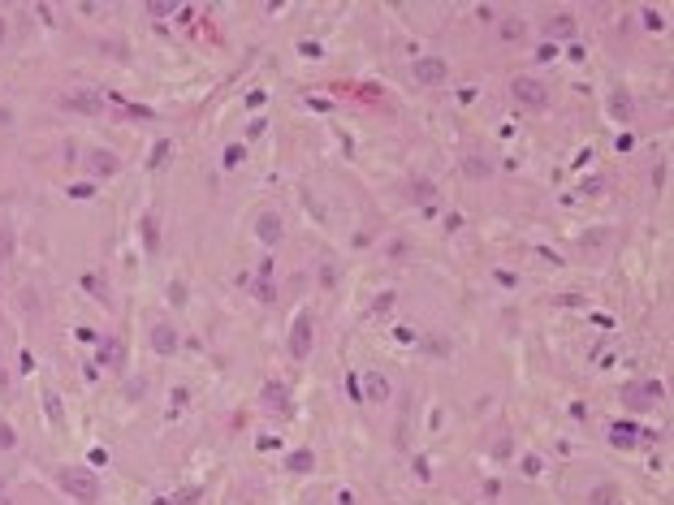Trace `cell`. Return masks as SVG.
Returning <instances> with one entry per match:
<instances>
[{
  "label": "cell",
  "mask_w": 674,
  "mask_h": 505,
  "mask_svg": "<svg viewBox=\"0 0 674 505\" xmlns=\"http://www.w3.org/2000/svg\"><path fill=\"white\" fill-rule=\"evenodd\" d=\"M57 484H61V493H70L78 505H95V501H100V475L87 471V466H61Z\"/></svg>",
  "instance_id": "6da1fadb"
},
{
  "label": "cell",
  "mask_w": 674,
  "mask_h": 505,
  "mask_svg": "<svg viewBox=\"0 0 674 505\" xmlns=\"http://www.w3.org/2000/svg\"><path fill=\"white\" fill-rule=\"evenodd\" d=\"M510 100H515L519 108H527V112H544L549 108V87L540 83V78H527V74H519L515 83H510Z\"/></svg>",
  "instance_id": "7a4b0ae2"
},
{
  "label": "cell",
  "mask_w": 674,
  "mask_h": 505,
  "mask_svg": "<svg viewBox=\"0 0 674 505\" xmlns=\"http://www.w3.org/2000/svg\"><path fill=\"white\" fill-rule=\"evenodd\" d=\"M662 398H666L662 380H631V384H622V406H627V411H653Z\"/></svg>",
  "instance_id": "3957f363"
},
{
  "label": "cell",
  "mask_w": 674,
  "mask_h": 505,
  "mask_svg": "<svg viewBox=\"0 0 674 505\" xmlns=\"http://www.w3.org/2000/svg\"><path fill=\"white\" fill-rule=\"evenodd\" d=\"M411 74H415V83H420V87H441L445 78H449V65H445V56H415Z\"/></svg>",
  "instance_id": "277c9868"
},
{
  "label": "cell",
  "mask_w": 674,
  "mask_h": 505,
  "mask_svg": "<svg viewBox=\"0 0 674 505\" xmlns=\"http://www.w3.org/2000/svg\"><path fill=\"white\" fill-rule=\"evenodd\" d=\"M260 406L268 415H290L294 406H290V384H281V380H268L260 389Z\"/></svg>",
  "instance_id": "5b68a950"
},
{
  "label": "cell",
  "mask_w": 674,
  "mask_h": 505,
  "mask_svg": "<svg viewBox=\"0 0 674 505\" xmlns=\"http://www.w3.org/2000/svg\"><path fill=\"white\" fill-rule=\"evenodd\" d=\"M290 354L298 358V363L312 354V316H307V311H298L294 329H290Z\"/></svg>",
  "instance_id": "8992f818"
},
{
  "label": "cell",
  "mask_w": 674,
  "mask_h": 505,
  "mask_svg": "<svg viewBox=\"0 0 674 505\" xmlns=\"http://www.w3.org/2000/svg\"><path fill=\"white\" fill-rule=\"evenodd\" d=\"M61 108H70V112H91V117H95V112H104V100H100L95 91H65V95H61Z\"/></svg>",
  "instance_id": "52a82bcc"
},
{
  "label": "cell",
  "mask_w": 674,
  "mask_h": 505,
  "mask_svg": "<svg viewBox=\"0 0 674 505\" xmlns=\"http://www.w3.org/2000/svg\"><path fill=\"white\" fill-rule=\"evenodd\" d=\"M281 234H285V225H281L277 212H260V220H255V238H260L264 247H277Z\"/></svg>",
  "instance_id": "ba28073f"
},
{
  "label": "cell",
  "mask_w": 674,
  "mask_h": 505,
  "mask_svg": "<svg viewBox=\"0 0 674 505\" xmlns=\"http://www.w3.org/2000/svg\"><path fill=\"white\" fill-rule=\"evenodd\" d=\"M121 363H125L121 337H104V341H100V354H95V367H112V371H117Z\"/></svg>",
  "instance_id": "9c48e42d"
},
{
  "label": "cell",
  "mask_w": 674,
  "mask_h": 505,
  "mask_svg": "<svg viewBox=\"0 0 674 505\" xmlns=\"http://www.w3.org/2000/svg\"><path fill=\"white\" fill-rule=\"evenodd\" d=\"M117 169H121V160L112 156V152H91V156H87V173H91V177H112Z\"/></svg>",
  "instance_id": "30bf717a"
},
{
  "label": "cell",
  "mask_w": 674,
  "mask_h": 505,
  "mask_svg": "<svg viewBox=\"0 0 674 505\" xmlns=\"http://www.w3.org/2000/svg\"><path fill=\"white\" fill-rule=\"evenodd\" d=\"M152 350L169 358L173 350H178V329H173V324H156V329H152Z\"/></svg>",
  "instance_id": "8fae6325"
},
{
  "label": "cell",
  "mask_w": 674,
  "mask_h": 505,
  "mask_svg": "<svg viewBox=\"0 0 674 505\" xmlns=\"http://www.w3.org/2000/svg\"><path fill=\"white\" fill-rule=\"evenodd\" d=\"M139 229H143V251L156 255V247H160V216H156V212H143Z\"/></svg>",
  "instance_id": "7c38bea8"
},
{
  "label": "cell",
  "mask_w": 674,
  "mask_h": 505,
  "mask_svg": "<svg viewBox=\"0 0 674 505\" xmlns=\"http://www.w3.org/2000/svg\"><path fill=\"white\" fill-rule=\"evenodd\" d=\"M359 393H363V402H385V398H389V380H385L380 371H367V380H363Z\"/></svg>",
  "instance_id": "4fadbf2b"
},
{
  "label": "cell",
  "mask_w": 674,
  "mask_h": 505,
  "mask_svg": "<svg viewBox=\"0 0 674 505\" xmlns=\"http://www.w3.org/2000/svg\"><path fill=\"white\" fill-rule=\"evenodd\" d=\"M575 30H580V26H575L571 13H558V18L544 22V35H549V39H575Z\"/></svg>",
  "instance_id": "5bb4252c"
},
{
  "label": "cell",
  "mask_w": 674,
  "mask_h": 505,
  "mask_svg": "<svg viewBox=\"0 0 674 505\" xmlns=\"http://www.w3.org/2000/svg\"><path fill=\"white\" fill-rule=\"evenodd\" d=\"M635 441H640V432L631 423H614V428H609V445L614 449H635Z\"/></svg>",
  "instance_id": "9a60e30c"
},
{
  "label": "cell",
  "mask_w": 674,
  "mask_h": 505,
  "mask_svg": "<svg viewBox=\"0 0 674 505\" xmlns=\"http://www.w3.org/2000/svg\"><path fill=\"white\" fill-rule=\"evenodd\" d=\"M285 471H290V475H307V471H316V453L312 449H294L290 458H285Z\"/></svg>",
  "instance_id": "2e32d148"
},
{
  "label": "cell",
  "mask_w": 674,
  "mask_h": 505,
  "mask_svg": "<svg viewBox=\"0 0 674 505\" xmlns=\"http://www.w3.org/2000/svg\"><path fill=\"white\" fill-rule=\"evenodd\" d=\"M462 173H467V177H493V160H484V156H462Z\"/></svg>",
  "instance_id": "e0dca14e"
},
{
  "label": "cell",
  "mask_w": 674,
  "mask_h": 505,
  "mask_svg": "<svg viewBox=\"0 0 674 505\" xmlns=\"http://www.w3.org/2000/svg\"><path fill=\"white\" fill-rule=\"evenodd\" d=\"M502 39H506V43H523V39H527V22H523V18H506V22H502Z\"/></svg>",
  "instance_id": "ac0fdd59"
},
{
  "label": "cell",
  "mask_w": 674,
  "mask_h": 505,
  "mask_svg": "<svg viewBox=\"0 0 674 505\" xmlns=\"http://www.w3.org/2000/svg\"><path fill=\"white\" fill-rule=\"evenodd\" d=\"M609 112H614L618 121H631V112H635V104H631V95L627 91H618L614 100H609Z\"/></svg>",
  "instance_id": "d6986e66"
},
{
  "label": "cell",
  "mask_w": 674,
  "mask_h": 505,
  "mask_svg": "<svg viewBox=\"0 0 674 505\" xmlns=\"http://www.w3.org/2000/svg\"><path fill=\"white\" fill-rule=\"evenodd\" d=\"M169 156H173V138H160L156 147H152V160H147V169H165V165H169Z\"/></svg>",
  "instance_id": "ffe728a7"
},
{
  "label": "cell",
  "mask_w": 674,
  "mask_h": 505,
  "mask_svg": "<svg viewBox=\"0 0 674 505\" xmlns=\"http://www.w3.org/2000/svg\"><path fill=\"white\" fill-rule=\"evenodd\" d=\"M9 259H13V229L0 225V264H9Z\"/></svg>",
  "instance_id": "44dd1931"
},
{
  "label": "cell",
  "mask_w": 674,
  "mask_h": 505,
  "mask_svg": "<svg viewBox=\"0 0 674 505\" xmlns=\"http://www.w3.org/2000/svg\"><path fill=\"white\" fill-rule=\"evenodd\" d=\"M411 199H420V203L432 199V182H428V177H415V182H411Z\"/></svg>",
  "instance_id": "7402d4cb"
},
{
  "label": "cell",
  "mask_w": 674,
  "mask_h": 505,
  "mask_svg": "<svg viewBox=\"0 0 674 505\" xmlns=\"http://www.w3.org/2000/svg\"><path fill=\"white\" fill-rule=\"evenodd\" d=\"M247 160V147H238V143H229V147H225V169H238Z\"/></svg>",
  "instance_id": "603a6c76"
},
{
  "label": "cell",
  "mask_w": 674,
  "mask_h": 505,
  "mask_svg": "<svg viewBox=\"0 0 674 505\" xmlns=\"http://www.w3.org/2000/svg\"><path fill=\"white\" fill-rule=\"evenodd\" d=\"M43 402H48V419H52V423H61V398H57V389H48V393H43Z\"/></svg>",
  "instance_id": "cb8c5ba5"
},
{
  "label": "cell",
  "mask_w": 674,
  "mask_h": 505,
  "mask_svg": "<svg viewBox=\"0 0 674 505\" xmlns=\"http://www.w3.org/2000/svg\"><path fill=\"white\" fill-rule=\"evenodd\" d=\"M83 285H87V289H91V294H95V298H100V302L108 298V289L100 285V276H83Z\"/></svg>",
  "instance_id": "d4e9b609"
},
{
  "label": "cell",
  "mask_w": 674,
  "mask_h": 505,
  "mask_svg": "<svg viewBox=\"0 0 674 505\" xmlns=\"http://www.w3.org/2000/svg\"><path fill=\"white\" fill-rule=\"evenodd\" d=\"M523 475H527V480L540 475V458H536V453H527V458H523Z\"/></svg>",
  "instance_id": "484cf974"
},
{
  "label": "cell",
  "mask_w": 674,
  "mask_h": 505,
  "mask_svg": "<svg viewBox=\"0 0 674 505\" xmlns=\"http://www.w3.org/2000/svg\"><path fill=\"white\" fill-rule=\"evenodd\" d=\"M13 445H18V436H13V428H9V423H0V449H13Z\"/></svg>",
  "instance_id": "4316f807"
},
{
  "label": "cell",
  "mask_w": 674,
  "mask_h": 505,
  "mask_svg": "<svg viewBox=\"0 0 674 505\" xmlns=\"http://www.w3.org/2000/svg\"><path fill=\"white\" fill-rule=\"evenodd\" d=\"M147 13H152V18H169V13H178V9L165 5V0H156V5H147Z\"/></svg>",
  "instance_id": "83f0119b"
},
{
  "label": "cell",
  "mask_w": 674,
  "mask_h": 505,
  "mask_svg": "<svg viewBox=\"0 0 674 505\" xmlns=\"http://www.w3.org/2000/svg\"><path fill=\"white\" fill-rule=\"evenodd\" d=\"M644 26H649V30H662L666 18H662V13H653V9H644Z\"/></svg>",
  "instance_id": "f1b7e54d"
},
{
  "label": "cell",
  "mask_w": 674,
  "mask_h": 505,
  "mask_svg": "<svg viewBox=\"0 0 674 505\" xmlns=\"http://www.w3.org/2000/svg\"><path fill=\"white\" fill-rule=\"evenodd\" d=\"M95 194V186L91 182H83V186H70V199H91Z\"/></svg>",
  "instance_id": "f546056e"
},
{
  "label": "cell",
  "mask_w": 674,
  "mask_h": 505,
  "mask_svg": "<svg viewBox=\"0 0 674 505\" xmlns=\"http://www.w3.org/2000/svg\"><path fill=\"white\" fill-rule=\"evenodd\" d=\"M255 294H260V302H272V281H255Z\"/></svg>",
  "instance_id": "4dcf8cb0"
},
{
  "label": "cell",
  "mask_w": 674,
  "mask_h": 505,
  "mask_svg": "<svg viewBox=\"0 0 674 505\" xmlns=\"http://www.w3.org/2000/svg\"><path fill=\"white\" fill-rule=\"evenodd\" d=\"M597 190H605V177H592V182H584V194H597Z\"/></svg>",
  "instance_id": "1f68e13d"
},
{
  "label": "cell",
  "mask_w": 674,
  "mask_h": 505,
  "mask_svg": "<svg viewBox=\"0 0 674 505\" xmlns=\"http://www.w3.org/2000/svg\"><path fill=\"white\" fill-rule=\"evenodd\" d=\"M298 52H303V56H312V61H316V56H320V43H298Z\"/></svg>",
  "instance_id": "d6a6232c"
},
{
  "label": "cell",
  "mask_w": 674,
  "mask_h": 505,
  "mask_svg": "<svg viewBox=\"0 0 674 505\" xmlns=\"http://www.w3.org/2000/svg\"><path fill=\"white\" fill-rule=\"evenodd\" d=\"M337 505H355V497H350V493H342V497H337Z\"/></svg>",
  "instance_id": "836d02e7"
},
{
  "label": "cell",
  "mask_w": 674,
  "mask_h": 505,
  "mask_svg": "<svg viewBox=\"0 0 674 505\" xmlns=\"http://www.w3.org/2000/svg\"><path fill=\"white\" fill-rule=\"evenodd\" d=\"M152 505H173V501H169V497H156V501H152Z\"/></svg>",
  "instance_id": "e575fe53"
},
{
  "label": "cell",
  "mask_w": 674,
  "mask_h": 505,
  "mask_svg": "<svg viewBox=\"0 0 674 505\" xmlns=\"http://www.w3.org/2000/svg\"><path fill=\"white\" fill-rule=\"evenodd\" d=\"M0 43H5V18H0Z\"/></svg>",
  "instance_id": "d590c367"
},
{
  "label": "cell",
  "mask_w": 674,
  "mask_h": 505,
  "mask_svg": "<svg viewBox=\"0 0 674 505\" xmlns=\"http://www.w3.org/2000/svg\"><path fill=\"white\" fill-rule=\"evenodd\" d=\"M5 121H9V112H0V125H5Z\"/></svg>",
  "instance_id": "8d00e7d4"
},
{
  "label": "cell",
  "mask_w": 674,
  "mask_h": 505,
  "mask_svg": "<svg viewBox=\"0 0 674 505\" xmlns=\"http://www.w3.org/2000/svg\"><path fill=\"white\" fill-rule=\"evenodd\" d=\"M0 488H5V484H0Z\"/></svg>",
  "instance_id": "74e56055"
}]
</instances>
